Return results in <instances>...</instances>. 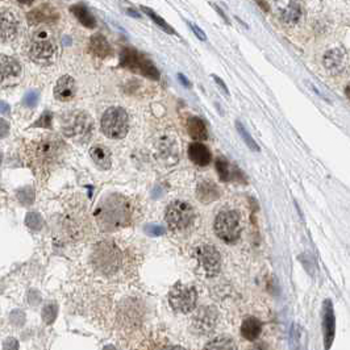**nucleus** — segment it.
<instances>
[{"label":"nucleus","instance_id":"obj_1","mask_svg":"<svg viewBox=\"0 0 350 350\" xmlns=\"http://www.w3.org/2000/svg\"><path fill=\"white\" fill-rule=\"evenodd\" d=\"M94 215L101 231L116 232L129 225L132 207L125 196L120 194H110L101 199Z\"/></svg>","mask_w":350,"mask_h":350},{"label":"nucleus","instance_id":"obj_2","mask_svg":"<svg viewBox=\"0 0 350 350\" xmlns=\"http://www.w3.org/2000/svg\"><path fill=\"white\" fill-rule=\"evenodd\" d=\"M62 133L76 143H86L94 133V120L89 112L80 110L66 113L61 120Z\"/></svg>","mask_w":350,"mask_h":350},{"label":"nucleus","instance_id":"obj_3","mask_svg":"<svg viewBox=\"0 0 350 350\" xmlns=\"http://www.w3.org/2000/svg\"><path fill=\"white\" fill-rule=\"evenodd\" d=\"M64 142L59 138L50 137L37 141L29 148V158L33 169L41 173L45 169H50L61 155Z\"/></svg>","mask_w":350,"mask_h":350},{"label":"nucleus","instance_id":"obj_4","mask_svg":"<svg viewBox=\"0 0 350 350\" xmlns=\"http://www.w3.org/2000/svg\"><path fill=\"white\" fill-rule=\"evenodd\" d=\"M120 65L125 67L127 70L132 71L134 74H140V75L149 78L152 80H159L161 74L159 70L154 66L152 59L138 52L137 49L133 48H125L120 53Z\"/></svg>","mask_w":350,"mask_h":350},{"label":"nucleus","instance_id":"obj_5","mask_svg":"<svg viewBox=\"0 0 350 350\" xmlns=\"http://www.w3.org/2000/svg\"><path fill=\"white\" fill-rule=\"evenodd\" d=\"M57 45L48 29L34 32L28 46V55L32 61L38 65H48L53 61Z\"/></svg>","mask_w":350,"mask_h":350},{"label":"nucleus","instance_id":"obj_6","mask_svg":"<svg viewBox=\"0 0 350 350\" xmlns=\"http://www.w3.org/2000/svg\"><path fill=\"white\" fill-rule=\"evenodd\" d=\"M101 133L112 140L124 138L129 131L128 113L121 107H111L103 113L100 120Z\"/></svg>","mask_w":350,"mask_h":350},{"label":"nucleus","instance_id":"obj_7","mask_svg":"<svg viewBox=\"0 0 350 350\" xmlns=\"http://www.w3.org/2000/svg\"><path fill=\"white\" fill-rule=\"evenodd\" d=\"M213 229L217 237L227 244H235L241 236V216L237 211L224 210L217 213Z\"/></svg>","mask_w":350,"mask_h":350},{"label":"nucleus","instance_id":"obj_8","mask_svg":"<svg viewBox=\"0 0 350 350\" xmlns=\"http://www.w3.org/2000/svg\"><path fill=\"white\" fill-rule=\"evenodd\" d=\"M92 263L95 269L103 274H113L121 265V253L111 242L96 245L92 253Z\"/></svg>","mask_w":350,"mask_h":350},{"label":"nucleus","instance_id":"obj_9","mask_svg":"<svg viewBox=\"0 0 350 350\" xmlns=\"http://www.w3.org/2000/svg\"><path fill=\"white\" fill-rule=\"evenodd\" d=\"M195 219V212L191 204L183 200H175L169 204L164 213V220L171 231H184L190 228Z\"/></svg>","mask_w":350,"mask_h":350},{"label":"nucleus","instance_id":"obj_10","mask_svg":"<svg viewBox=\"0 0 350 350\" xmlns=\"http://www.w3.org/2000/svg\"><path fill=\"white\" fill-rule=\"evenodd\" d=\"M196 301H198V293L194 286L178 282L171 287L169 293V303L175 312L189 314L196 307Z\"/></svg>","mask_w":350,"mask_h":350},{"label":"nucleus","instance_id":"obj_11","mask_svg":"<svg viewBox=\"0 0 350 350\" xmlns=\"http://www.w3.org/2000/svg\"><path fill=\"white\" fill-rule=\"evenodd\" d=\"M196 256L208 277H216L219 274L221 269V257L213 245H200L196 249Z\"/></svg>","mask_w":350,"mask_h":350},{"label":"nucleus","instance_id":"obj_12","mask_svg":"<svg viewBox=\"0 0 350 350\" xmlns=\"http://www.w3.org/2000/svg\"><path fill=\"white\" fill-rule=\"evenodd\" d=\"M321 317H323L321 319V326H323L324 347H325V350H331L336 337V315L331 299L324 300Z\"/></svg>","mask_w":350,"mask_h":350},{"label":"nucleus","instance_id":"obj_13","mask_svg":"<svg viewBox=\"0 0 350 350\" xmlns=\"http://www.w3.org/2000/svg\"><path fill=\"white\" fill-rule=\"evenodd\" d=\"M217 311L212 307H203L194 316V328L201 335H210L215 331L217 323Z\"/></svg>","mask_w":350,"mask_h":350},{"label":"nucleus","instance_id":"obj_14","mask_svg":"<svg viewBox=\"0 0 350 350\" xmlns=\"http://www.w3.org/2000/svg\"><path fill=\"white\" fill-rule=\"evenodd\" d=\"M216 170L220 179L222 182H238L246 183V175H245L235 163L229 162L225 157H217L216 159Z\"/></svg>","mask_w":350,"mask_h":350},{"label":"nucleus","instance_id":"obj_15","mask_svg":"<svg viewBox=\"0 0 350 350\" xmlns=\"http://www.w3.org/2000/svg\"><path fill=\"white\" fill-rule=\"evenodd\" d=\"M54 98L59 101H69L75 96L76 85L73 76L64 75L54 86Z\"/></svg>","mask_w":350,"mask_h":350},{"label":"nucleus","instance_id":"obj_16","mask_svg":"<svg viewBox=\"0 0 350 350\" xmlns=\"http://www.w3.org/2000/svg\"><path fill=\"white\" fill-rule=\"evenodd\" d=\"M0 28H2V40L3 43L12 41L18 32V22L16 16L9 11L3 9L0 16Z\"/></svg>","mask_w":350,"mask_h":350},{"label":"nucleus","instance_id":"obj_17","mask_svg":"<svg viewBox=\"0 0 350 350\" xmlns=\"http://www.w3.org/2000/svg\"><path fill=\"white\" fill-rule=\"evenodd\" d=\"M221 191L216 183L211 182V180H201L196 187V198L204 204L212 203L220 199Z\"/></svg>","mask_w":350,"mask_h":350},{"label":"nucleus","instance_id":"obj_18","mask_svg":"<svg viewBox=\"0 0 350 350\" xmlns=\"http://www.w3.org/2000/svg\"><path fill=\"white\" fill-rule=\"evenodd\" d=\"M28 20L32 24H43V23H55L58 20V12L50 6H41L33 8L28 13Z\"/></svg>","mask_w":350,"mask_h":350},{"label":"nucleus","instance_id":"obj_19","mask_svg":"<svg viewBox=\"0 0 350 350\" xmlns=\"http://www.w3.org/2000/svg\"><path fill=\"white\" fill-rule=\"evenodd\" d=\"M189 158L191 159V162L196 164V166H208L212 161V154H211V150L208 149L205 145L200 142H194L191 145H189Z\"/></svg>","mask_w":350,"mask_h":350},{"label":"nucleus","instance_id":"obj_20","mask_svg":"<svg viewBox=\"0 0 350 350\" xmlns=\"http://www.w3.org/2000/svg\"><path fill=\"white\" fill-rule=\"evenodd\" d=\"M324 66L332 74L341 73L345 67V54L342 50L333 49L324 54Z\"/></svg>","mask_w":350,"mask_h":350},{"label":"nucleus","instance_id":"obj_21","mask_svg":"<svg viewBox=\"0 0 350 350\" xmlns=\"http://www.w3.org/2000/svg\"><path fill=\"white\" fill-rule=\"evenodd\" d=\"M90 157L94 161V163L98 166L100 170H108L112 166V158H111L110 150L103 145H94L90 149Z\"/></svg>","mask_w":350,"mask_h":350},{"label":"nucleus","instance_id":"obj_22","mask_svg":"<svg viewBox=\"0 0 350 350\" xmlns=\"http://www.w3.org/2000/svg\"><path fill=\"white\" fill-rule=\"evenodd\" d=\"M70 12L75 16V18L83 27L89 28V29H95L96 28V18L92 15L89 7L85 4H75L70 7Z\"/></svg>","mask_w":350,"mask_h":350},{"label":"nucleus","instance_id":"obj_23","mask_svg":"<svg viewBox=\"0 0 350 350\" xmlns=\"http://www.w3.org/2000/svg\"><path fill=\"white\" fill-rule=\"evenodd\" d=\"M90 50H91L92 54L101 58V59L107 58L108 55H111V53H112V48H111L108 40H107L103 34L99 33L94 34V36H91V38H90Z\"/></svg>","mask_w":350,"mask_h":350},{"label":"nucleus","instance_id":"obj_24","mask_svg":"<svg viewBox=\"0 0 350 350\" xmlns=\"http://www.w3.org/2000/svg\"><path fill=\"white\" fill-rule=\"evenodd\" d=\"M187 132H189L190 137L196 141H204L208 138L207 125L200 117L192 116L187 121Z\"/></svg>","mask_w":350,"mask_h":350},{"label":"nucleus","instance_id":"obj_25","mask_svg":"<svg viewBox=\"0 0 350 350\" xmlns=\"http://www.w3.org/2000/svg\"><path fill=\"white\" fill-rule=\"evenodd\" d=\"M262 331V323L257 317H246L241 325V335L248 341H254L259 337Z\"/></svg>","mask_w":350,"mask_h":350},{"label":"nucleus","instance_id":"obj_26","mask_svg":"<svg viewBox=\"0 0 350 350\" xmlns=\"http://www.w3.org/2000/svg\"><path fill=\"white\" fill-rule=\"evenodd\" d=\"M22 73V66L17 62V59L8 55H2V82H6L7 79L16 78Z\"/></svg>","mask_w":350,"mask_h":350},{"label":"nucleus","instance_id":"obj_27","mask_svg":"<svg viewBox=\"0 0 350 350\" xmlns=\"http://www.w3.org/2000/svg\"><path fill=\"white\" fill-rule=\"evenodd\" d=\"M301 15L303 12H301L300 4L295 2H290L284 8L280 9V18L286 24H296L301 18Z\"/></svg>","mask_w":350,"mask_h":350},{"label":"nucleus","instance_id":"obj_28","mask_svg":"<svg viewBox=\"0 0 350 350\" xmlns=\"http://www.w3.org/2000/svg\"><path fill=\"white\" fill-rule=\"evenodd\" d=\"M290 347L291 350H305V332L299 324L294 323L290 329Z\"/></svg>","mask_w":350,"mask_h":350},{"label":"nucleus","instance_id":"obj_29","mask_svg":"<svg viewBox=\"0 0 350 350\" xmlns=\"http://www.w3.org/2000/svg\"><path fill=\"white\" fill-rule=\"evenodd\" d=\"M204 350H236V345L229 336H220L208 342Z\"/></svg>","mask_w":350,"mask_h":350},{"label":"nucleus","instance_id":"obj_30","mask_svg":"<svg viewBox=\"0 0 350 350\" xmlns=\"http://www.w3.org/2000/svg\"><path fill=\"white\" fill-rule=\"evenodd\" d=\"M141 9H142L145 15L149 16V17L152 18L153 23H155V24L158 25V27H161L164 32H168V33H170V34H175V32H174L173 27H170V25H169L168 23L164 22V20L161 17V16L157 15V13H155L152 8H149V7H141Z\"/></svg>","mask_w":350,"mask_h":350},{"label":"nucleus","instance_id":"obj_31","mask_svg":"<svg viewBox=\"0 0 350 350\" xmlns=\"http://www.w3.org/2000/svg\"><path fill=\"white\" fill-rule=\"evenodd\" d=\"M236 128H237V132L240 133L241 138H242V140H244V142L246 143V147L249 148V149L254 150V152H259L258 143H257L256 141H254V138L250 136V133L248 132V129L245 128V125L237 120V121H236Z\"/></svg>","mask_w":350,"mask_h":350},{"label":"nucleus","instance_id":"obj_32","mask_svg":"<svg viewBox=\"0 0 350 350\" xmlns=\"http://www.w3.org/2000/svg\"><path fill=\"white\" fill-rule=\"evenodd\" d=\"M25 224L31 231L38 232L44 228V219L38 212H28L25 216Z\"/></svg>","mask_w":350,"mask_h":350},{"label":"nucleus","instance_id":"obj_33","mask_svg":"<svg viewBox=\"0 0 350 350\" xmlns=\"http://www.w3.org/2000/svg\"><path fill=\"white\" fill-rule=\"evenodd\" d=\"M16 196H17V200L20 201L23 205H25V207H29V205H32V204H33V201H34L33 187L27 186V187H23V189L17 190V191H16Z\"/></svg>","mask_w":350,"mask_h":350},{"label":"nucleus","instance_id":"obj_34","mask_svg":"<svg viewBox=\"0 0 350 350\" xmlns=\"http://www.w3.org/2000/svg\"><path fill=\"white\" fill-rule=\"evenodd\" d=\"M32 128H46L50 129L53 127V113L49 111H44L41 116L33 124L31 125Z\"/></svg>","mask_w":350,"mask_h":350},{"label":"nucleus","instance_id":"obj_35","mask_svg":"<svg viewBox=\"0 0 350 350\" xmlns=\"http://www.w3.org/2000/svg\"><path fill=\"white\" fill-rule=\"evenodd\" d=\"M58 314V307L55 303H48L45 307L43 308V320L46 324L54 323L55 317Z\"/></svg>","mask_w":350,"mask_h":350},{"label":"nucleus","instance_id":"obj_36","mask_svg":"<svg viewBox=\"0 0 350 350\" xmlns=\"http://www.w3.org/2000/svg\"><path fill=\"white\" fill-rule=\"evenodd\" d=\"M143 231L148 236H152V237H159V236H163L166 233V228L159 224H147L143 227Z\"/></svg>","mask_w":350,"mask_h":350},{"label":"nucleus","instance_id":"obj_37","mask_svg":"<svg viewBox=\"0 0 350 350\" xmlns=\"http://www.w3.org/2000/svg\"><path fill=\"white\" fill-rule=\"evenodd\" d=\"M38 92L37 91H29L25 94L24 99H23V103H24L25 107H28V108H33V107H36V104L38 103Z\"/></svg>","mask_w":350,"mask_h":350},{"label":"nucleus","instance_id":"obj_38","mask_svg":"<svg viewBox=\"0 0 350 350\" xmlns=\"http://www.w3.org/2000/svg\"><path fill=\"white\" fill-rule=\"evenodd\" d=\"M4 350H18V341L16 338L9 337L4 342Z\"/></svg>","mask_w":350,"mask_h":350},{"label":"nucleus","instance_id":"obj_39","mask_svg":"<svg viewBox=\"0 0 350 350\" xmlns=\"http://www.w3.org/2000/svg\"><path fill=\"white\" fill-rule=\"evenodd\" d=\"M190 27H191L192 32L195 33V36L198 37L199 40H200V41H207V36H205V33H204V32L201 31V29L198 27V25L191 24V23H190Z\"/></svg>","mask_w":350,"mask_h":350},{"label":"nucleus","instance_id":"obj_40","mask_svg":"<svg viewBox=\"0 0 350 350\" xmlns=\"http://www.w3.org/2000/svg\"><path fill=\"white\" fill-rule=\"evenodd\" d=\"M212 78H213V80L216 82V85L219 86L220 89L222 90V92H224V94H225L227 96H229V90H228V87H227L225 83H224V80H222L221 78H219V76H217V75H212Z\"/></svg>","mask_w":350,"mask_h":350},{"label":"nucleus","instance_id":"obj_41","mask_svg":"<svg viewBox=\"0 0 350 350\" xmlns=\"http://www.w3.org/2000/svg\"><path fill=\"white\" fill-rule=\"evenodd\" d=\"M0 124H2L0 125V129H2L0 133H2V138H4V137H7V134H8V132H9V124L4 119L0 120Z\"/></svg>","mask_w":350,"mask_h":350},{"label":"nucleus","instance_id":"obj_42","mask_svg":"<svg viewBox=\"0 0 350 350\" xmlns=\"http://www.w3.org/2000/svg\"><path fill=\"white\" fill-rule=\"evenodd\" d=\"M177 76H178V79L180 80V83H182V85L184 86V87H187V89H190V87H191V83H190V80L187 79L186 76L183 75L182 73H178Z\"/></svg>","mask_w":350,"mask_h":350},{"label":"nucleus","instance_id":"obj_43","mask_svg":"<svg viewBox=\"0 0 350 350\" xmlns=\"http://www.w3.org/2000/svg\"><path fill=\"white\" fill-rule=\"evenodd\" d=\"M6 113H9V106L6 101H2V115H6Z\"/></svg>","mask_w":350,"mask_h":350},{"label":"nucleus","instance_id":"obj_44","mask_svg":"<svg viewBox=\"0 0 350 350\" xmlns=\"http://www.w3.org/2000/svg\"><path fill=\"white\" fill-rule=\"evenodd\" d=\"M127 13H129V15L133 16V17H137V18H140V17H141L140 13H138L137 11H132V8H128V9H127Z\"/></svg>","mask_w":350,"mask_h":350},{"label":"nucleus","instance_id":"obj_45","mask_svg":"<svg viewBox=\"0 0 350 350\" xmlns=\"http://www.w3.org/2000/svg\"><path fill=\"white\" fill-rule=\"evenodd\" d=\"M159 350H186V349H183V347H180V346H164V347H161Z\"/></svg>","mask_w":350,"mask_h":350},{"label":"nucleus","instance_id":"obj_46","mask_svg":"<svg viewBox=\"0 0 350 350\" xmlns=\"http://www.w3.org/2000/svg\"><path fill=\"white\" fill-rule=\"evenodd\" d=\"M345 94H346L347 99H349V100H350V83L346 86V89H345Z\"/></svg>","mask_w":350,"mask_h":350},{"label":"nucleus","instance_id":"obj_47","mask_svg":"<svg viewBox=\"0 0 350 350\" xmlns=\"http://www.w3.org/2000/svg\"><path fill=\"white\" fill-rule=\"evenodd\" d=\"M104 350H115V347H113V346H111V345H108V346H106V347H104Z\"/></svg>","mask_w":350,"mask_h":350}]
</instances>
